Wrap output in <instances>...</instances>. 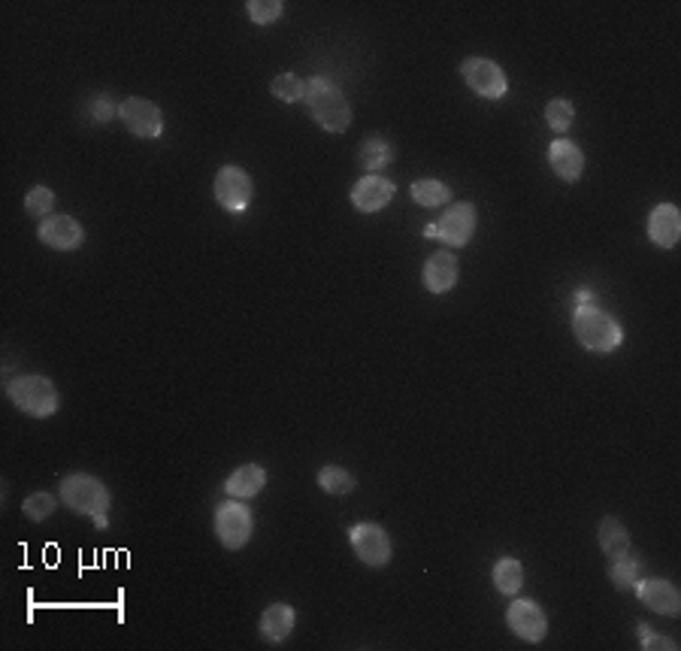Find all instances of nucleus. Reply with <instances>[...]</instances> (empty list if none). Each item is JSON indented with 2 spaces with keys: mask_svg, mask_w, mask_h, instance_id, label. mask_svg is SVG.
Instances as JSON below:
<instances>
[{
  "mask_svg": "<svg viewBox=\"0 0 681 651\" xmlns=\"http://www.w3.org/2000/svg\"><path fill=\"white\" fill-rule=\"evenodd\" d=\"M303 103H306L309 116H312L327 134H343V131H349V125H352V106H349V97H346L343 91H339L330 79H324V76L306 79Z\"/></svg>",
  "mask_w": 681,
  "mask_h": 651,
  "instance_id": "f257e3e1",
  "label": "nucleus"
},
{
  "mask_svg": "<svg viewBox=\"0 0 681 651\" xmlns=\"http://www.w3.org/2000/svg\"><path fill=\"white\" fill-rule=\"evenodd\" d=\"M573 334L579 346H585L594 355H609L624 343V331L615 315L594 303H579L573 312Z\"/></svg>",
  "mask_w": 681,
  "mask_h": 651,
  "instance_id": "f03ea898",
  "label": "nucleus"
},
{
  "mask_svg": "<svg viewBox=\"0 0 681 651\" xmlns=\"http://www.w3.org/2000/svg\"><path fill=\"white\" fill-rule=\"evenodd\" d=\"M7 397L13 400V406L25 415L34 418H49L58 412L61 397L58 388L52 385V379L40 376V373H25L7 382Z\"/></svg>",
  "mask_w": 681,
  "mask_h": 651,
  "instance_id": "7ed1b4c3",
  "label": "nucleus"
},
{
  "mask_svg": "<svg viewBox=\"0 0 681 651\" xmlns=\"http://www.w3.org/2000/svg\"><path fill=\"white\" fill-rule=\"evenodd\" d=\"M58 497L67 509L79 512V515H106V509L112 506V497H109V488L88 476V473H70L61 479V488H58Z\"/></svg>",
  "mask_w": 681,
  "mask_h": 651,
  "instance_id": "20e7f679",
  "label": "nucleus"
},
{
  "mask_svg": "<svg viewBox=\"0 0 681 651\" xmlns=\"http://www.w3.org/2000/svg\"><path fill=\"white\" fill-rule=\"evenodd\" d=\"M252 530H255V515L246 506V500L231 497L215 509V536L224 549H231V552L243 549L252 539Z\"/></svg>",
  "mask_w": 681,
  "mask_h": 651,
  "instance_id": "39448f33",
  "label": "nucleus"
},
{
  "mask_svg": "<svg viewBox=\"0 0 681 651\" xmlns=\"http://www.w3.org/2000/svg\"><path fill=\"white\" fill-rule=\"evenodd\" d=\"M349 542H352V552L358 555V561L367 564V567H373V570L391 564V558H394L391 536H388V530H385L382 524H376V521H361V524H355L352 533H349Z\"/></svg>",
  "mask_w": 681,
  "mask_h": 651,
  "instance_id": "423d86ee",
  "label": "nucleus"
},
{
  "mask_svg": "<svg viewBox=\"0 0 681 651\" xmlns=\"http://www.w3.org/2000/svg\"><path fill=\"white\" fill-rule=\"evenodd\" d=\"M476 225H479L476 206L473 203H454V206H448L439 215V225H430L427 228V234L430 237H439L451 249H461V246H467L473 240Z\"/></svg>",
  "mask_w": 681,
  "mask_h": 651,
  "instance_id": "0eeeda50",
  "label": "nucleus"
},
{
  "mask_svg": "<svg viewBox=\"0 0 681 651\" xmlns=\"http://www.w3.org/2000/svg\"><path fill=\"white\" fill-rule=\"evenodd\" d=\"M215 200L227 212H246L252 203V176L237 164L221 167L215 173Z\"/></svg>",
  "mask_w": 681,
  "mask_h": 651,
  "instance_id": "6e6552de",
  "label": "nucleus"
},
{
  "mask_svg": "<svg viewBox=\"0 0 681 651\" xmlns=\"http://www.w3.org/2000/svg\"><path fill=\"white\" fill-rule=\"evenodd\" d=\"M506 624L518 639H524L530 645H539L548 633V618H545L542 606L527 597H512V603L506 609Z\"/></svg>",
  "mask_w": 681,
  "mask_h": 651,
  "instance_id": "1a4fd4ad",
  "label": "nucleus"
},
{
  "mask_svg": "<svg viewBox=\"0 0 681 651\" xmlns=\"http://www.w3.org/2000/svg\"><path fill=\"white\" fill-rule=\"evenodd\" d=\"M119 116H122L125 128L140 140H158L164 131V116L158 110V103H152L146 97H128L119 106Z\"/></svg>",
  "mask_w": 681,
  "mask_h": 651,
  "instance_id": "9d476101",
  "label": "nucleus"
},
{
  "mask_svg": "<svg viewBox=\"0 0 681 651\" xmlns=\"http://www.w3.org/2000/svg\"><path fill=\"white\" fill-rule=\"evenodd\" d=\"M467 85L473 88V94L488 97V100H500L509 91V79L503 73V67L491 58H467L461 67Z\"/></svg>",
  "mask_w": 681,
  "mask_h": 651,
  "instance_id": "9b49d317",
  "label": "nucleus"
},
{
  "mask_svg": "<svg viewBox=\"0 0 681 651\" xmlns=\"http://www.w3.org/2000/svg\"><path fill=\"white\" fill-rule=\"evenodd\" d=\"M37 240L55 252H76L85 243V228L73 215H49L37 228Z\"/></svg>",
  "mask_w": 681,
  "mask_h": 651,
  "instance_id": "f8f14e48",
  "label": "nucleus"
},
{
  "mask_svg": "<svg viewBox=\"0 0 681 651\" xmlns=\"http://www.w3.org/2000/svg\"><path fill=\"white\" fill-rule=\"evenodd\" d=\"M394 194H397V185L391 182V179H385V176H379V173H367L364 179H358L355 182V188H352V206L358 209V212H379V209H385L391 200H394Z\"/></svg>",
  "mask_w": 681,
  "mask_h": 651,
  "instance_id": "ddd939ff",
  "label": "nucleus"
},
{
  "mask_svg": "<svg viewBox=\"0 0 681 651\" xmlns=\"http://www.w3.org/2000/svg\"><path fill=\"white\" fill-rule=\"evenodd\" d=\"M636 597L642 606H648L657 615H678L681 612V594L669 579H639L636 582Z\"/></svg>",
  "mask_w": 681,
  "mask_h": 651,
  "instance_id": "4468645a",
  "label": "nucleus"
},
{
  "mask_svg": "<svg viewBox=\"0 0 681 651\" xmlns=\"http://www.w3.org/2000/svg\"><path fill=\"white\" fill-rule=\"evenodd\" d=\"M548 164L554 176H560V182H579L585 173V152L579 149V143L560 137L548 146Z\"/></svg>",
  "mask_w": 681,
  "mask_h": 651,
  "instance_id": "2eb2a0df",
  "label": "nucleus"
},
{
  "mask_svg": "<svg viewBox=\"0 0 681 651\" xmlns=\"http://www.w3.org/2000/svg\"><path fill=\"white\" fill-rule=\"evenodd\" d=\"M458 273H461L458 258L442 249V252H436V255H430L424 261L421 279H424V288L430 294H445V291H451L454 285H458Z\"/></svg>",
  "mask_w": 681,
  "mask_h": 651,
  "instance_id": "dca6fc26",
  "label": "nucleus"
},
{
  "mask_svg": "<svg viewBox=\"0 0 681 651\" xmlns=\"http://www.w3.org/2000/svg\"><path fill=\"white\" fill-rule=\"evenodd\" d=\"M681 237V215L678 206L672 203H660L651 209L648 215V240L660 249H672Z\"/></svg>",
  "mask_w": 681,
  "mask_h": 651,
  "instance_id": "f3484780",
  "label": "nucleus"
},
{
  "mask_svg": "<svg viewBox=\"0 0 681 651\" xmlns=\"http://www.w3.org/2000/svg\"><path fill=\"white\" fill-rule=\"evenodd\" d=\"M294 624H297V612L294 606L288 603H270L264 612H261V639L270 642V645H282L291 633H294Z\"/></svg>",
  "mask_w": 681,
  "mask_h": 651,
  "instance_id": "a211bd4d",
  "label": "nucleus"
},
{
  "mask_svg": "<svg viewBox=\"0 0 681 651\" xmlns=\"http://www.w3.org/2000/svg\"><path fill=\"white\" fill-rule=\"evenodd\" d=\"M267 485V470L261 464H243L237 467L224 482V494L234 497V500H249L255 494H261Z\"/></svg>",
  "mask_w": 681,
  "mask_h": 651,
  "instance_id": "6ab92c4d",
  "label": "nucleus"
},
{
  "mask_svg": "<svg viewBox=\"0 0 681 651\" xmlns=\"http://www.w3.org/2000/svg\"><path fill=\"white\" fill-rule=\"evenodd\" d=\"M600 549L612 561L630 555V530L618 518H603L600 521Z\"/></svg>",
  "mask_w": 681,
  "mask_h": 651,
  "instance_id": "aec40b11",
  "label": "nucleus"
},
{
  "mask_svg": "<svg viewBox=\"0 0 681 651\" xmlns=\"http://www.w3.org/2000/svg\"><path fill=\"white\" fill-rule=\"evenodd\" d=\"M391 161H394V146L385 137H367V140H361V146H358V164L367 173H379Z\"/></svg>",
  "mask_w": 681,
  "mask_h": 651,
  "instance_id": "412c9836",
  "label": "nucleus"
},
{
  "mask_svg": "<svg viewBox=\"0 0 681 651\" xmlns=\"http://www.w3.org/2000/svg\"><path fill=\"white\" fill-rule=\"evenodd\" d=\"M355 476L346 470V467H336V464H327L318 470V488L330 497H346L355 491Z\"/></svg>",
  "mask_w": 681,
  "mask_h": 651,
  "instance_id": "4be33fe9",
  "label": "nucleus"
},
{
  "mask_svg": "<svg viewBox=\"0 0 681 651\" xmlns=\"http://www.w3.org/2000/svg\"><path fill=\"white\" fill-rule=\"evenodd\" d=\"M412 200L418 206H424V209H439V206H445L451 200V191H448L445 182L424 176V179H415L412 182Z\"/></svg>",
  "mask_w": 681,
  "mask_h": 651,
  "instance_id": "5701e85b",
  "label": "nucleus"
},
{
  "mask_svg": "<svg viewBox=\"0 0 681 651\" xmlns=\"http://www.w3.org/2000/svg\"><path fill=\"white\" fill-rule=\"evenodd\" d=\"M494 585H497L500 594L515 597L521 591V585H524V567H521V561H515V558L497 561L494 564Z\"/></svg>",
  "mask_w": 681,
  "mask_h": 651,
  "instance_id": "b1692460",
  "label": "nucleus"
},
{
  "mask_svg": "<svg viewBox=\"0 0 681 651\" xmlns=\"http://www.w3.org/2000/svg\"><path fill=\"white\" fill-rule=\"evenodd\" d=\"M573 119H576V106L566 100V97H554L548 100L545 106V122L554 134H566L573 128Z\"/></svg>",
  "mask_w": 681,
  "mask_h": 651,
  "instance_id": "393cba45",
  "label": "nucleus"
},
{
  "mask_svg": "<svg viewBox=\"0 0 681 651\" xmlns=\"http://www.w3.org/2000/svg\"><path fill=\"white\" fill-rule=\"evenodd\" d=\"M609 579L615 582V588H621V591H633V588H636V582H639V561H636V558H630V555H624V558L612 561Z\"/></svg>",
  "mask_w": 681,
  "mask_h": 651,
  "instance_id": "a878e982",
  "label": "nucleus"
},
{
  "mask_svg": "<svg viewBox=\"0 0 681 651\" xmlns=\"http://www.w3.org/2000/svg\"><path fill=\"white\" fill-rule=\"evenodd\" d=\"M25 209H28V215H34V219H49V215H55L52 212L55 209V191L46 188V185L31 188L28 197H25Z\"/></svg>",
  "mask_w": 681,
  "mask_h": 651,
  "instance_id": "bb28decb",
  "label": "nucleus"
},
{
  "mask_svg": "<svg viewBox=\"0 0 681 651\" xmlns=\"http://www.w3.org/2000/svg\"><path fill=\"white\" fill-rule=\"evenodd\" d=\"M270 91H273L279 100L294 103V100H303V94H306V82H303L297 73H279V76L270 82Z\"/></svg>",
  "mask_w": 681,
  "mask_h": 651,
  "instance_id": "cd10ccee",
  "label": "nucleus"
},
{
  "mask_svg": "<svg viewBox=\"0 0 681 651\" xmlns=\"http://www.w3.org/2000/svg\"><path fill=\"white\" fill-rule=\"evenodd\" d=\"M58 503H61V497H52L49 491H37V494H31V497L22 503V512H25L31 521H46V518L58 509Z\"/></svg>",
  "mask_w": 681,
  "mask_h": 651,
  "instance_id": "c85d7f7f",
  "label": "nucleus"
},
{
  "mask_svg": "<svg viewBox=\"0 0 681 651\" xmlns=\"http://www.w3.org/2000/svg\"><path fill=\"white\" fill-rule=\"evenodd\" d=\"M246 13L255 25H270L285 13V4H279V0H249Z\"/></svg>",
  "mask_w": 681,
  "mask_h": 651,
  "instance_id": "c756f323",
  "label": "nucleus"
},
{
  "mask_svg": "<svg viewBox=\"0 0 681 651\" xmlns=\"http://www.w3.org/2000/svg\"><path fill=\"white\" fill-rule=\"evenodd\" d=\"M85 110H88V116H91V122H100V125H106L112 116H116L119 113V106L116 103H112L106 94H94L88 103H85Z\"/></svg>",
  "mask_w": 681,
  "mask_h": 651,
  "instance_id": "7c9ffc66",
  "label": "nucleus"
},
{
  "mask_svg": "<svg viewBox=\"0 0 681 651\" xmlns=\"http://www.w3.org/2000/svg\"><path fill=\"white\" fill-rule=\"evenodd\" d=\"M639 636H642V648H666V651H678V642H672L669 636H657V633H651L645 624H639Z\"/></svg>",
  "mask_w": 681,
  "mask_h": 651,
  "instance_id": "2f4dec72",
  "label": "nucleus"
},
{
  "mask_svg": "<svg viewBox=\"0 0 681 651\" xmlns=\"http://www.w3.org/2000/svg\"><path fill=\"white\" fill-rule=\"evenodd\" d=\"M94 527L103 530V527H106V515H97V518H94Z\"/></svg>",
  "mask_w": 681,
  "mask_h": 651,
  "instance_id": "473e14b6",
  "label": "nucleus"
}]
</instances>
